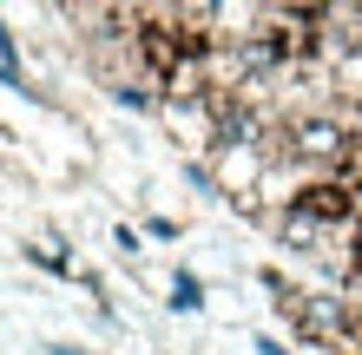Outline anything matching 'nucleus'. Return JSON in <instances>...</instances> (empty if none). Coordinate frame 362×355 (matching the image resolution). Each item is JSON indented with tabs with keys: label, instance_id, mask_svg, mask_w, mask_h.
I'll return each mask as SVG.
<instances>
[{
	"label": "nucleus",
	"instance_id": "nucleus-1",
	"mask_svg": "<svg viewBox=\"0 0 362 355\" xmlns=\"http://www.w3.org/2000/svg\"><path fill=\"white\" fill-rule=\"evenodd\" d=\"M316 53L323 59H362V0H336V7H316Z\"/></svg>",
	"mask_w": 362,
	"mask_h": 355
}]
</instances>
